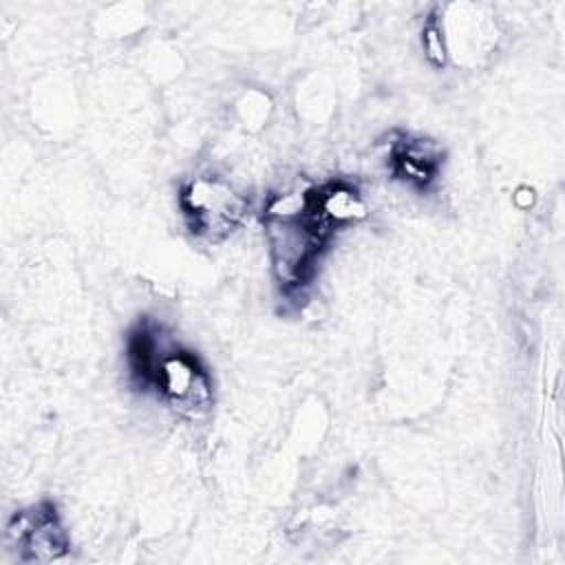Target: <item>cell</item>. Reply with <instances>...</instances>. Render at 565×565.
<instances>
[{"mask_svg":"<svg viewBox=\"0 0 565 565\" xmlns=\"http://www.w3.org/2000/svg\"><path fill=\"white\" fill-rule=\"evenodd\" d=\"M313 205L327 225L362 218L366 212L362 199L347 185H329L320 192H313Z\"/></svg>","mask_w":565,"mask_h":565,"instance_id":"obj_5","label":"cell"},{"mask_svg":"<svg viewBox=\"0 0 565 565\" xmlns=\"http://www.w3.org/2000/svg\"><path fill=\"white\" fill-rule=\"evenodd\" d=\"M7 534L22 550L24 558L35 563L57 561L66 554L68 547L57 512L49 503H40L18 512L11 519Z\"/></svg>","mask_w":565,"mask_h":565,"instance_id":"obj_3","label":"cell"},{"mask_svg":"<svg viewBox=\"0 0 565 565\" xmlns=\"http://www.w3.org/2000/svg\"><path fill=\"white\" fill-rule=\"evenodd\" d=\"M152 382L174 406L190 413L207 408L212 399L207 375L201 371L196 360L183 351L161 355Z\"/></svg>","mask_w":565,"mask_h":565,"instance_id":"obj_4","label":"cell"},{"mask_svg":"<svg viewBox=\"0 0 565 565\" xmlns=\"http://www.w3.org/2000/svg\"><path fill=\"white\" fill-rule=\"evenodd\" d=\"M399 172L415 181L426 183L439 163V148L430 139H408L402 143V148L395 154Z\"/></svg>","mask_w":565,"mask_h":565,"instance_id":"obj_6","label":"cell"},{"mask_svg":"<svg viewBox=\"0 0 565 565\" xmlns=\"http://www.w3.org/2000/svg\"><path fill=\"white\" fill-rule=\"evenodd\" d=\"M327 227L316 212L313 194L300 214H267L271 265L285 287H296L309 276L324 243Z\"/></svg>","mask_w":565,"mask_h":565,"instance_id":"obj_1","label":"cell"},{"mask_svg":"<svg viewBox=\"0 0 565 565\" xmlns=\"http://www.w3.org/2000/svg\"><path fill=\"white\" fill-rule=\"evenodd\" d=\"M181 201L194 225L210 236L232 230L245 212V201L227 183L210 177L194 179L183 190Z\"/></svg>","mask_w":565,"mask_h":565,"instance_id":"obj_2","label":"cell"}]
</instances>
